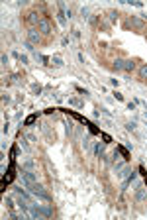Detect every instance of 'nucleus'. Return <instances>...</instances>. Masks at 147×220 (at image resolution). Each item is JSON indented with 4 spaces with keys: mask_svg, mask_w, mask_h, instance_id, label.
<instances>
[{
    "mask_svg": "<svg viewBox=\"0 0 147 220\" xmlns=\"http://www.w3.org/2000/svg\"><path fill=\"white\" fill-rule=\"evenodd\" d=\"M28 189H29V193H32L33 197L41 199V201H45V202H51V195L45 191V187H43V185H39V183H32Z\"/></svg>",
    "mask_w": 147,
    "mask_h": 220,
    "instance_id": "f257e3e1",
    "label": "nucleus"
},
{
    "mask_svg": "<svg viewBox=\"0 0 147 220\" xmlns=\"http://www.w3.org/2000/svg\"><path fill=\"white\" fill-rule=\"evenodd\" d=\"M28 41L32 43V45H37V43L41 41V33H39L37 28H29L28 30Z\"/></svg>",
    "mask_w": 147,
    "mask_h": 220,
    "instance_id": "f03ea898",
    "label": "nucleus"
},
{
    "mask_svg": "<svg viewBox=\"0 0 147 220\" xmlns=\"http://www.w3.org/2000/svg\"><path fill=\"white\" fill-rule=\"evenodd\" d=\"M37 30H39V33H41V36H51V32H53V30H51V24H49V20H45V18L39 22Z\"/></svg>",
    "mask_w": 147,
    "mask_h": 220,
    "instance_id": "7ed1b4c3",
    "label": "nucleus"
},
{
    "mask_svg": "<svg viewBox=\"0 0 147 220\" xmlns=\"http://www.w3.org/2000/svg\"><path fill=\"white\" fill-rule=\"evenodd\" d=\"M145 201H147V189H143L139 185L137 191H135V202H145Z\"/></svg>",
    "mask_w": 147,
    "mask_h": 220,
    "instance_id": "20e7f679",
    "label": "nucleus"
},
{
    "mask_svg": "<svg viewBox=\"0 0 147 220\" xmlns=\"http://www.w3.org/2000/svg\"><path fill=\"white\" fill-rule=\"evenodd\" d=\"M104 147H106V144L102 141V144H96L94 145V153H96V157H100V159H106V155H104Z\"/></svg>",
    "mask_w": 147,
    "mask_h": 220,
    "instance_id": "39448f33",
    "label": "nucleus"
},
{
    "mask_svg": "<svg viewBox=\"0 0 147 220\" xmlns=\"http://www.w3.org/2000/svg\"><path fill=\"white\" fill-rule=\"evenodd\" d=\"M43 18H39V14L37 12H29L28 14V22L32 24V26H39V22H41Z\"/></svg>",
    "mask_w": 147,
    "mask_h": 220,
    "instance_id": "423d86ee",
    "label": "nucleus"
},
{
    "mask_svg": "<svg viewBox=\"0 0 147 220\" xmlns=\"http://www.w3.org/2000/svg\"><path fill=\"white\" fill-rule=\"evenodd\" d=\"M135 61L133 59H126L123 61V71H126V73H132V71H135Z\"/></svg>",
    "mask_w": 147,
    "mask_h": 220,
    "instance_id": "0eeeda50",
    "label": "nucleus"
},
{
    "mask_svg": "<svg viewBox=\"0 0 147 220\" xmlns=\"http://www.w3.org/2000/svg\"><path fill=\"white\" fill-rule=\"evenodd\" d=\"M61 110H63V112H65V114H69V116H73V118H75V120H79V122H85V124H86V120H85V118L81 116V114H76L75 110H69V108H61Z\"/></svg>",
    "mask_w": 147,
    "mask_h": 220,
    "instance_id": "6e6552de",
    "label": "nucleus"
},
{
    "mask_svg": "<svg viewBox=\"0 0 147 220\" xmlns=\"http://www.w3.org/2000/svg\"><path fill=\"white\" fill-rule=\"evenodd\" d=\"M90 147H92V138H90V136H85V138H82V150L88 151Z\"/></svg>",
    "mask_w": 147,
    "mask_h": 220,
    "instance_id": "1a4fd4ad",
    "label": "nucleus"
},
{
    "mask_svg": "<svg viewBox=\"0 0 147 220\" xmlns=\"http://www.w3.org/2000/svg\"><path fill=\"white\" fill-rule=\"evenodd\" d=\"M116 150L120 151V155H122V157H123V159H126V161H129V157H132V155H129V151L126 150V147H123V145H118V147H116Z\"/></svg>",
    "mask_w": 147,
    "mask_h": 220,
    "instance_id": "9d476101",
    "label": "nucleus"
},
{
    "mask_svg": "<svg viewBox=\"0 0 147 220\" xmlns=\"http://www.w3.org/2000/svg\"><path fill=\"white\" fill-rule=\"evenodd\" d=\"M137 75H139V79H141V81H147V63L137 69Z\"/></svg>",
    "mask_w": 147,
    "mask_h": 220,
    "instance_id": "9b49d317",
    "label": "nucleus"
},
{
    "mask_svg": "<svg viewBox=\"0 0 147 220\" xmlns=\"http://www.w3.org/2000/svg\"><path fill=\"white\" fill-rule=\"evenodd\" d=\"M86 126H88V132L92 134V136H100V130L94 126V124H90V122H86Z\"/></svg>",
    "mask_w": 147,
    "mask_h": 220,
    "instance_id": "f8f14e48",
    "label": "nucleus"
},
{
    "mask_svg": "<svg viewBox=\"0 0 147 220\" xmlns=\"http://www.w3.org/2000/svg\"><path fill=\"white\" fill-rule=\"evenodd\" d=\"M37 116H39V114H37V112H33V114H29V116H28V118H26V126H32L33 122L37 120Z\"/></svg>",
    "mask_w": 147,
    "mask_h": 220,
    "instance_id": "ddd939ff",
    "label": "nucleus"
},
{
    "mask_svg": "<svg viewBox=\"0 0 147 220\" xmlns=\"http://www.w3.org/2000/svg\"><path fill=\"white\" fill-rule=\"evenodd\" d=\"M123 165H126V159H123V161H116V163H114V171H116V175H118L120 173V171H122V169H123Z\"/></svg>",
    "mask_w": 147,
    "mask_h": 220,
    "instance_id": "4468645a",
    "label": "nucleus"
},
{
    "mask_svg": "<svg viewBox=\"0 0 147 220\" xmlns=\"http://www.w3.org/2000/svg\"><path fill=\"white\" fill-rule=\"evenodd\" d=\"M128 24H132V26H135V28H139V30H143V22L141 20H137V18H132Z\"/></svg>",
    "mask_w": 147,
    "mask_h": 220,
    "instance_id": "2eb2a0df",
    "label": "nucleus"
},
{
    "mask_svg": "<svg viewBox=\"0 0 147 220\" xmlns=\"http://www.w3.org/2000/svg\"><path fill=\"white\" fill-rule=\"evenodd\" d=\"M114 69L116 71H123V59H120V57H118V59L114 61Z\"/></svg>",
    "mask_w": 147,
    "mask_h": 220,
    "instance_id": "dca6fc26",
    "label": "nucleus"
},
{
    "mask_svg": "<svg viewBox=\"0 0 147 220\" xmlns=\"http://www.w3.org/2000/svg\"><path fill=\"white\" fill-rule=\"evenodd\" d=\"M100 138L104 140V144H112V136H110V134H106V132H100Z\"/></svg>",
    "mask_w": 147,
    "mask_h": 220,
    "instance_id": "f3484780",
    "label": "nucleus"
},
{
    "mask_svg": "<svg viewBox=\"0 0 147 220\" xmlns=\"http://www.w3.org/2000/svg\"><path fill=\"white\" fill-rule=\"evenodd\" d=\"M51 65L61 67V65H63V59H61V57H57V55H55V57H51Z\"/></svg>",
    "mask_w": 147,
    "mask_h": 220,
    "instance_id": "a211bd4d",
    "label": "nucleus"
},
{
    "mask_svg": "<svg viewBox=\"0 0 147 220\" xmlns=\"http://www.w3.org/2000/svg\"><path fill=\"white\" fill-rule=\"evenodd\" d=\"M69 104H73L76 108H82V100H79V99H69Z\"/></svg>",
    "mask_w": 147,
    "mask_h": 220,
    "instance_id": "6ab92c4d",
    "label": "nucleus"
},
{
    "mask_svg": "<svg viewBox=\"0 0 147 220\" xmlns=\"http://www.w3.org/2000/svg\"><path fill=\"white\" fill-rule=\"evenodd\" d=\"M43 214H45V218H51V216H53V210H51V206H47V204L43 206Z\"/></svg>",
    "mask_w": 147,
    "mask_h": 220,
    "instance_id": "aec40b11",
    "label": "nucleus"
},
{
    "mask_svg": "<svg viewBox=\"0 0 147 220\" xmlns=\"http://www.w3.org/2000/svg\"><path fill=\"white\" fill-rule=\"evenodd\" d=\"M57 20H59V24H61V26H65L67 18H65V12H63V10H61V12H59V14H57Z\"/></svg>",
    "mask_w": 147,
    "mask_h": 220,
    "instance_id": "412c9836",
    "label": "nucleus"
},
{
    "mask_svg": "<svg viewBox=\"0 0 147 220\" xmlns=\"http://www.w3.org/2000/svg\"><path fill=\"white\" fill-rule=\"evenodd\" d=\"M108 16H110V22H116V20H118V12H116V10H110Z\"/></svg>",
    "mask_w": 147,
    "mask_h": 220,
    "instance_id": "4be33fe9",
    "label": "nucleus"
},
{
    "mask_svg": "<svg viewBox=\"0 0 147 220\" xmlns=\"http://www.w3.org/2000/svg\"><path fill=\"white\" fill-rule=\"evenodd\" d=\"M24 169H26V171H33V161H26V163H24Z\"/></svg>",
    "mask_w": 147,
    "mask_h": 220,
    "instance_id": "5701e85b",
    "label": "nucleus"
},
{
    "mask_svg": "<svg viewBox=\"0 0 147 220\" xmlns=\"http://www.w3.org/2000/svg\"><path fill=\"white\" fill-rule=\"evenodd\" d=\"M32 93L33 94H39V93H41V87H39V84H32Z\"/></svg>",
    "mask_w": 147,
    "mask_h": 220,
    "instance_id": "b1692460",
    "label": "nucleus"
},
{
    "mask_svg": "<svg viewBox=\"0 0 147 220\" xmlns=\"http://www.w3.org/2000/svg\"><path fill=\"white\" fill-rule=\"evenodd\" d=\"M139 175H141V177H147V171H145L143 165H139Z\"/></svg>",
    "mask_w": 147,
    "mask_h": 220,
    "instance_id": "393cba45",
    "label": "nucleus"
},
{
    "mask_svg": "<svg viewBox=\"0 0 147 220\" xmlns=\"http://www.w3.org/2000/svg\"><path fill=\"white\" fill-rule=\"evenodd\" d=\"M20 61H22V65H28V63H29V61H28V57H26V55H20Z\"/></svg>",
    "mask_w": 147,
    "mask_h": 220,
    "instance_id": "a878e982",
    "label": "nucleus"
},
{
    "mask_svg": "<svg viewBox=\"0 0 147 220\" xmlns=\"http://www.w3.org/2000/svg\"><path fill=\"white\" fill-rule=\"evenodd\" d=\"M6 206H8V208H12V206H14V202H12V199H6Z\"/></svg>",
    "mask_w": 147,
    "mask_h": 220,
    "instance_id": "bb28decb",
    "label": "nucleus"
},
{
    "mask_svg": "<svg viewBox=\"0 0 147 220\" xmlns=\"http://www.w3.org/2000/svg\"><path fill=\"white\" fill-rule=\"evenodd\" d=\"M76 93H81V94H88L85 89H82V87H76Z\"/></svg>",
    "mask_w": 147,
    "mask_h": 220,
    "instance_id": "cd10ccee",
    "label": "nucleus"
},
{
    "mask_svg": "<svg viewBox=\"0 0 147 220\" xmlns=\"http://www.w3.org/2000/svg\"><path fill=\"white\" fill-rule=\"evenodd\" d=\"M26 138H28L29 141H35V136H33V134H28V136H26Z\"/></svg>",
    "mask_w": 147,
    "mask_h": 220,
    "instance_id": "c85d7f7f",
    "label": "nucleus"
},
{
    "mask_svg": "<svg viewBox=\"0 0 147 220\" xmlns=\"http://www.w3.org/2000/svg\"><path fill=\"white\" fill-rule=\"evenodd\" d=\"M143 183H145V187H147V177H145V181H143Z\"/></svg>",
    "mask_w": 147,
    "mask_h": 220,
    "instance_id": "c756f323",
    "label": "nucleus"
}]
</instances>
